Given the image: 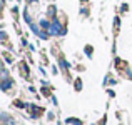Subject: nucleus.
<instances>
[{
  "label": "nucleus",
  "mask_w": 132,
  "mask_h": 125,
  "mask_svg": "<svg viewBox=\"0 0 132 125\" xmlns=\"http://www.w3.org/2000/svg\"><path fill=\"white\" fill-rule=\"evenodd\" d=\"M10 85H12V82H10V80H7V78H5V82L2 83V88H3V90H7Z\"/></svg>",
  "instance_id": "obj_1"
}]
</instances>
